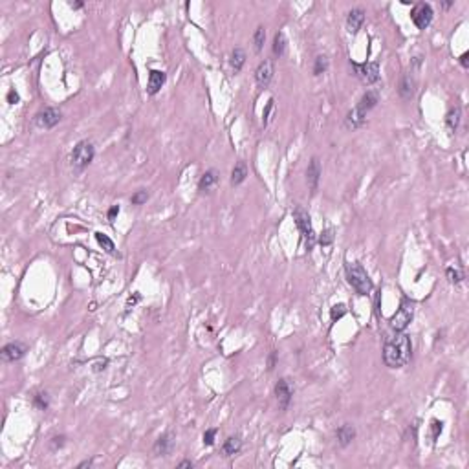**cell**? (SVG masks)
<instances>
[{
	"label": "cell",
	"instance_id": "obj_11",
	"mask_svg": "<svg viewBox=\"0 0 469 469\" xmlns=\"http://www.w3.org/2000/svg\"><path fill=\"white\" fill-rule=\"evenodd\" d=\"M275 398H277V402H279V407H281V411H288V407H290V403H292V400H293V391H292L290 381L284 380V378L277 381Z\"/></svg>",
	"mask_w": 469,
	"mask_h": 469
},
{
	"label": "cell",
	"instance_id": "obj_10",
	"mask_svg": "<svg viewBox=\"0 0 469 469\" xmlns=\"http://www.w3.org/2000/svg\"><path fill=\"white\" fill-rule=\"evenodd\" d=\"M26 352H28V345L22 341H11L7 343V345H4V348H2V359L6 361V363H15V361H18V359H22L24 356H26Z\"/></svg>",
	"mask_w": 469,
	"mask_h": 469
},
{
	"label": "cell",
	"instance_id": "obj_20",
	"mask_svg": "<svg viewBox=\"0 0 469 469\" xmlns=\"http://www.w3.org/2000/svg\"><path fill=\"white\" fill-rule=\"evenodd\" d=\"M460 121H462V106L460 105L451 106L449 112H447V116H446V127H447V130H449V134L457 132Z\"/></svg>",
	"mask_w": 469,
	"mask_h": 469
},
{
	"label": "cell",
	"instance_id": "obj_39",
	"mask_svg": "<svg viewBox=\"0 0 469 469\" xmlns=\"http://www.w3.org/2000/svg\"><path fill=\"white\" fill-rule=\"evenodd\" d=\"M119 211H121V209H119V205H112L110 209H108V215H106V216H108V220H110V222L116 220L117 215H119Z\"/></svg>",
	"mask_w": 469,
	"mask_h": 469
},
{
	"label": "cell",
	"instance_id": "obj_12",
	"mask_svg": "<svg viewBox=\"0 0 469 469\" xmlns=\"http://www.w3.org/2000/svg\"><path fill=\"white\" fill-rule=\"evenodd\" d=\"M273 62L270 59H264V61L259 62V66L255 70V81L259 84L260 88H268L273 79Z\"/></svg>",
	"mask_w": 469,
	"mask_h": 469
},
{
	"label": "cell",
	"instance_id": "obj_32",
	"mask_svg": "<svg viewBox=\"0 0 469 469\" xmlns=\"http://www.w3.org/2000/svg\"><path fill=\"white\" fill-rule=\"evenodd\" d=\"M273 106H275V99H273V97H270V101H268V105H266L264 112H262V127H268V123H270V116H271V112H273Z\"/></svg>",
	"mask_w": 469,
	"mask_h": 469
},
{
	"label": "cell",
	"instance_id": "obj_31",
	"mask_svg": "<svg viewBox=\"0 0 469 469\" xmlns=\"http://www.w3.org/2000/svg\"><path fill=\"white\" fill-rule=\"evenodd\" d=\"M147 200H149V193H147L145 189H139V191H136V193L130 196L132 205H141V204H145Z\"/></svg>",
	"mask_w": 469,
	"mask_h": 469
},
{
	"label": "cell",
	"instance_id": "obj_38",
	"mask_svg": "<svg viewBox=\"0 0 469 469\" xmlns=\"http://www.w3.org/2000/svg\"><path fill=\"white\" fill-rule=\"evenodd\" d=\"M18 101H20V95H18L17 90L11 88L9 92H7V103H9V105H17Z\"/></svg>",
	"mask_w": 469,
	"mask_h": 469
},
{
	"label": "cell",
	"instance_id": "obj_7",
	"mask_svg": "<svg viewBox=\"0 0 469 469\" xmlns=\"http://www.w3.org/2000/svg\"><path fill=\"white\" fill-rule=\"evenodd\" d=\"M62 119V112L55 106H46L44 110H40L35 114L33 123L35 127L42 128V130H50V128L57 127Z\"/></svg>",
	"mask_w": 469,
	"mask_h": 469
},
{
	"label": "cell",
	"instance_id": "obj_26",
	"mask_svg": "<svg viewBox=\"0 0 469 469\" xmlns=\"http://www.w3.org/2000/svg\"><path fill=\"white\" fill-rule=\"evenodd\" d=\"M33 405L39 409V411H48V407H50V396H48V392L46 391L37 392L33 396Z\"/></svg>",
	"mask_w": 469,
	"mask_h": 469
},
{
	"label": "cell",
	"instance_id": "obj_36",
	"mask_svg": "<svg viewBox=\"0 0 469 469\" xmlns=\"http://www.w3.org/2000/svg\"><path fill=\"white\" fill-rule=\"evenodd\" d=\"M216 433L218 431L215 429V427H211V429H207L204 433V446H207V447H211L213 444H215V436H216Z\"/></svg>",
	"mask_w": 469,
	"mask_h": 469
},
{
	"label": "cell",
	"instance_id": "obj_3",
	"mask_svg": "<svg viewBox=\"0 0 469 469\" xmlns=\"http://www.w3.org/2000/svg\"><path fill=\"white\" fill-rule=\"evenodd\" d=\"M345 271H347L348 284H350L359 295H369V293L372 292L374 284L370 281L367 270H365L359 262H348V264L345 266Z\"/></svg>",
	"mask_w": 469,
	"mask_h": 469
},
{
	"label": "cell",
	"instance_id": "obj_5",
	"mask_svg": "<svg viewBox=\"0 0 469 469\" xmlns=\"http://www.w3.org/2000/svg\"><path fill=\"white\" fill-rule=\"evenodd\" d=\"M293 220H295V226L299 227V231H301L304 242H306V249L312 251L315 242H317V235H315L314 226H312L310 213L304 209L303 205H295V209H293Z\"/></svg>",
	"mask_w": 469,
	"mask_h": 469
},
{
	"label": "cell",
	"instance_id": "obj_15",
	"mask_svg": "<svg viewBox=\"0 0 469 469\" xmlns=\"http://www.w3.org/2000/svg\"><path fill=\"white\" fill-rule=\"evenodd\" d=\"M167 81V73L161 70H150L149 72V81H147V94L156 95L163 88V84Z\"/></svg>",
	"mask_w": 469,
	"mask_h": 469
},
{
	"label": "cell",
	"instance_id": "obj_33",
	"mask_svg": "<svg viewBox=\"0 0 469 469\" xmlns=\"http://www.w3.org/2000/svg\"><path fill=\"white\" fill-rule=\"evenodd\" d=\"M332 242H334V229H325V231L321 233L319 244L323 246V248H328Z\"/></svg>",
	"mask_w": 469,
	"mask_h": 469
},
{
	"label": "cell",
	"instance_id": "obj_23",
	"mask_svg": "<svg viewBox=\"0 0 469 469\" xmlns=\"http://www.w3.org/2000/svg\"><path fill=\"white\" fill-rule=\"evenodd\" d=\"M229 64H231L233 72H235V73L240 72V70L244 68V64H246V51H244L242 48H235V50L231 51Z\"/></svg>",
	"mask_w": 469,
	"mask_h": 469
},
{
	"label": "cell",
	"instance_id": "obj_24",
	"mask_svg": "<svg viewBox=\"0 0 469 469\" xmlns=\"http://www.w3.org/2000/svg\"><path fill=\"white\" fill-rule=\"evenodd\" d=\"M286 46H288V40H286V35H284V31H277L275 37H273V46H271L273 55H275V57H282L284 53H286Z\"/></svg>",
	"mask_w": 469,
	"mask_h": 469
},
{
	"label": "cell",
	"instance_id": "obj_28",
	"mask_svg": "<svg viewBox=\"0 0 469 469\" xmlns=\"http://www.w3.org/2000/svg\"><path fill=\"white\" fill-rule=\"evenodd\" d=\"M328 70V57L317 55L314 61V75H323Z\"/></svg>",
	"mask_w": 469,
	"mask_h": 469
},
{
	"label": "cell",
	"instance_id": "obj_45",
	"mask_svg": "<svg viewBox=\"0 0 469 469\" xmlns=\"http://www.w3.org/2000/svg\"><path fill=\"white\" fill-rule=\"evenodd\" d=\"M70 7L72 9H81V7H84L83 2H70Z\"/></svg>",
	"mask_w": 469,
	"mask_h": 469
},
{
	"label": "cell",
	"instance_id": "obj_27",
	"mask_svg": "<svg viewBox=\"0 0 469 469\" xmlns=\"http://www.w3.org/2000/svg\"><path fill=\"white\" fill-rule=\"evenodd\" d=\"M264 42H266V28L264 26H259V28L255 29V35H253V44H255V51H257V53L262 51Z\"/></svg>",
	"mask_w": 469,
	"mask_h": 469
},
{
	"label": "cell",
	"instance_id": "obj_16",
	"mask_svg": "<svg viewBox=\"0 0 469 469\" xmlns=\"http://www.w3.org/2000/svg\"><path fill=\"white\" fill-rule=\"evenodd\" d=\"M363 22H365V9H361V7H354V9H350V13H348V17H347L348 33L356 35L359 29H361Z\"/></svg>",
	"mask_w": 469,
	"mask_h": 469
},
{
	"label": "cell",
	"instance_id": "obj_43",
	"mask_svg": "<svg viewBox=\"0 0 469 469\" xmlns=\"http://www.w3.org/2000/svg\"><path fill=\"white\" fill-rule=\"evenodd\" d=\"M106 365H108V361H106V359H103V363H97L94 367V372H101V370H105Z\"/></svg>",
	"mask_w": 469,
	"mask_h": 469
},
{
	"label": "cell",
	"instance_id": "obj_37",
	"mask_svg": "<svg viewBox=\"0 0 469 469\" xmlns=\"http://www.w3.org/2000/svg\"><path fill=\"white\" fill-rule=\"evenodd\" d=\"M277 359H279V352L277 350H271L270 356H268V370H273L277 367Z\"/></svg>",
	"mask_w": 469,
	"mask_h": 469
},
{
	"label": "cell",
	"instance_id": "obj_29",
	"mask_svg": "<svg viewBox=\"0 0 469 469\" xmlns=\"http://www.w3.org/2000/svg\"><path fill=\"white\" fill-rule=\"evenodd\" d=\"M446 277H447V281L451 282V284H460V282L464 281L462 270H458V268H453V266L446 270Z\"/></svg>",
	"mask_w": 469,
	"mask_h": 469
},
{
	"label": "cell",
	"instance_id": "obj_2",
	"mask_svg": "<svg viewBox=\"0 0 469 469\" xmlns=\"http://www.w3.org/2000/svg\"><path fill=\"white\" fill-rule=\"evenodd\" d=\"M378 103H380V92H378V90H367V92L361 95V99H359L358 105L347 114V119H345L347 127L350 128V130H356V128L363 127L365 121H367V114H369L372 108H376Z\"/></svg>",
	"mask_w": 469,
	"mask_h": 469
},
{
	"label": "cell",
	"instance_id": "obj_18",
	"mask_svg": "<svg viewBox=\"0 0 469 469\" xmlns=\"http://www.w3.org/2000/svg\"><path fill=\"white\" fill-rule=\"evenodd\" d=\"M414 94H416V77L413 73H405L400 81V95H402V99L409 101L413 99Z\"/></svg>",
	"mask_w": 469,
	"mask_h": 469
},
{
	"label": "cell",
	"instance_id": "obj_34",
	"mask_svg": "<svg viewBox=\"0 0 469 469\" xmlns=\"http://www.w3.org/2000/svg\"><path fill=\"white\" fill-rule=\"evenodd\" d=\"M442 431H444V424H442L440 420H433L431 422V436H433V440H438L442 435Z\"/></svg>",
	"mask_w": 469,
	"mask_h": 469
},
{
	"label": "cell",
	"instance_id": "obj_1",
	"mask_svg": "<svg viewBox=\"0 0 469 469\" xmlns=\"http://www.w3.org/2000/svg\"><path fill=\"white\" fill-rule=\"evenodd\" d=\"M413 358V343L411 337L403 332H396L387 337L383 345V361L389 369H403Z\"/></svg>",
	"mask_w": 469,
	"mask_h": 469
},
{
	"label": "cell",
	"instance_id": "obj_44",
	"mask_svg": "<svg viewBox=\"0 0 469 469\" xmlns=\"http://www.w3.org/2000/svg\"><path fill=\"white\" fill-rule=\"evenodd\" d=\"M178 468L183 469V468H193V462L191 460H182V462L178 464Z\"/></svg>",
	"mask_w": 469,
	"mask_h": 469
},
{
	"label": "cell",
	"instance_id": "obj_25",
	"mask_svg": "<svg viewBox=\"0 0 469 469\" xmlns=\"http://www.w3.org/2000/svg\"><path fill=\"white\" fill-rule=\"evenodd\" d=\"M95 240H97V244H99L101 248L105 249L106 253L116 255V244L112 242V238L108 237V235H103V233H95Z\"/></svg>",
	"mask_w": 469,
	"mask_h": 469
},
{
	"label": "cell",
	"instance_id": "obj_6",
	"mask_svg": "<svg viewBox=\"0 0 469 469\" xmlns=\"http://www.w3.org/2000/svg\"><path fill=\"white\" fill-rule=\"evenodd\" d=\"M413 315H414V301H411L409 297H403L400 308L396 310V314L392 315L389 323H391V326L396 332H403L409 325H411Z\"/></svg>",
	"mask_w": 469,
	"mask_h": 469
},
{
	"label": "cell",
	"instance_id": "obj_30",
	"mask_svg": "<svg viewBox=\"0 0 469 469\" xmlns=\"http://www.w3.org/2000/svg\"><path fill=\"white\" fill-rule=\"evenodd\" d=\"M345 315H347V306H345V304H336V306H332V310H330L332 323H337V321L341 319V317H345Z\"/></svg>",
	"mask_w": 469,
	"mask_h": 469
},
{
	"label": "cell",
	"instance_id": "obj_13",
	"mask_svg": "<svg viewBox=\"0 0 469 469\" xmlns=\"http://www.w3.org/2000/svg\"><path fill=\"white\" fill-rule=\"evenodd\" d=\"M306 182H308L310 193L315 194L317 189H319V182H321V163L317 158H312L308 163V169H306Z\"/></svg>",
	"mask_w": 469,
	"mask_h": 469
},
{
	"label": "cell",
	"instance_id": "obj_42",
	"mask_svg": "<svg viewBox=\"0 0 469 469\" xmlns=\"http://www.w3.org/2000/svg\"><path fill=\"white\" fill-rule=\"evenodd\" d=\"M92 464H94V458H90V460H83V462L79 464L77 469H84V468H92Z\"/></svg>",
	"mask_w": 469,
	"mask_h": 469
},
{
	"label": "cell",
	"instance_id": "obj_22",
	"mask_svg": "<svg viewBox=\"0 0 469 469\" xmlns=\"http://www.w3.org/2000/svg\"><path fill=\"white\" fill-rule=\"evenodd\" d=\"M246 178H248V165H246V161L240 160L235 163V167H233V171H231V185L233 187H235V185H240Z\"/></svg>",
	"mask_w": 469,
	"mask_h": 469
},
{
	"label": "cell",
	"instance_id": "obj_41",
	"mask_svg": "<svg viewBox=\"0 0 469 469\" xmlns=\"http://www.w3.org/2000/svg\"><path fill=\"white\" fill-rule=\"evenodd\" d=\"M139 299H141V295H139V293H134V297H130V299H128L127 306H128V308H130V306H134V304L138 303Z\"/></svg>",
	"mask_w": 469,
	"mask_h": 469
},
{
	"label": "cell",
	"instance_id": "obj_8",
	"mask_svg": "<svg viewBox=\"0 0 469 469\" xmlns=\"http://www.w3.org/2000/svg\"><path fill=\"white\" fill-rule=\"evenodd\" d=\"M350 64L356 72V77L363 84H374L380 81V64L378 62H363V64L350 62Z\"/></svg>",
	"mask_w": 469,
	"mask_h": 469
},
{
	"label": "cell",
	"instance_id": "obj_17",
	"mask_svg": "<svg viewBox=\"0 0 469 469\" xmlns=\"http://www.w3.org/2000/svg\"><path fill=\"white\" fill-rule=\"evenodd\" d=\"M220 180V174L215 169H209L205 171L198 180V191L200 193H211V189L216 187V183Z\"/></svg>",
	"mask_w": 469,
	"mask_h": 469
},
{
	"label": "cell",
	"instance_id": "obj_4",
	"mask_svg": "<svg viewBox=\"0 0 469 469\" xmlns=\"http://www.w3.org/2000/svg\"><path fill=\"white\" fill-rule=\"evenodd\" d=\"M95 147L88 139H81L70 152V165L75 172H83L94 161Z\"/></svg>",
	"mask_w": 469,
	"mask_h": 469
},
{
	"label": "cell",
	"instance_id": "obj_40",
	"mask_svg": "<svg viewBox=\"0 0 469 469\" xmlns=\"http://www.w3.org/2000/svg\"><path fill=\"white\" fill-rule=\"evenodd\" d=\"M458 62L462 68H469V51H464L462 55L458 57Z\"/></svg>",
	"mask_w": 469,
	"mask_h": 469
},
{
	"label": "cell",
	"instance_id": "obj_9",
	"mask_svg": "<svg viewBox=\"0 0 469 469\" xmlns=\"http://www.w3.org/2000/svg\"><path fill=\"white\" fill-rule=\"evenodd\" d=\"M433 17H435V11H433V6L427 4V2H420L413 7L411 11V20L414 22V26L418 29L429 28L431 22H433Z\"/></svg>",
	"mask_w": 469,
	"mask_h": 469
},
{
	"label": "cell",
	"instance_id": "obj_19",
	"mask_svg": "<svg viewBox=\"0 0 469 469\" xmlns=\"http://www.w3.org/2000/svg\"><path fill=\"white\" fill-rule=\"evenodd\" d=\"M336 438L337 442H339V446L341 447H347L350 446L354 442V438H356V427L350 424H343L339 425L336 429Z\"/></svg>",
	"mask_w": 469,
	"mask_h": 469
},
{
	"label": "cell",
	"instance_id": "obj_21",
	"mask_svg": "<svg viewBox=\"0 0 469 469\" xmlns=\"http://www.w3.org/2000/svg\"><path fill=\"white\" fill-rule=\"evenodd\" d=\"M222 451H224V455H226V457H235V455H238V453L242 451V438H240L238 435L229 436V438L224 442Z\"/></svg>",
	"mask_w": 469,
	"mask_h": 469
},
{
	"label": "cell",
	"instance_id": "obj_46",
	"mask_svg": "<svg viewBox=\"0 0 469 469\" xmlns=\"http://www.w3.org/2000/svg\"><path fill=\"white\" fill-rule=\"evenodd\" d=\"M451 6H453V2H444V4H442V7H446V9L447 7H451Z\"/></svg>",
	"mask_w": 469,
	"mask_h": 469
},
{
	"label": "cell",
	"instance_id": "obj_35",
	"mask_svg": "<svg viewBox=\"0 0 469 469\" xmlns=\"http://www.w3.org/2000/svg\"><path fill=\"white\" fill-rule=\"evenodd\" d=\"M64 444H66V436L64 435L53 436V438L50 440V449L51 451H59L61 447H64Z\"/></svg>",
	"mask_w": 469,
	"mask_h": 469
},
{
	"label": "cell",
	"instance_id": "obj_14",
	"mask_svg": "<svg viewBox=\"0 0 469 469\" xmlns=\"http://www.w3.org/2000/svg\"><path fill=\"white\" fill-rule=\"evenodd\" d=\"M172 447H174V435H172L171 431H167V433H163V435L156 440L152 451H154L156 457H167V455L172 451Z\"/></svg>",
	"mask_w": 469,
	"mask_h": 469
}]
</instances>
